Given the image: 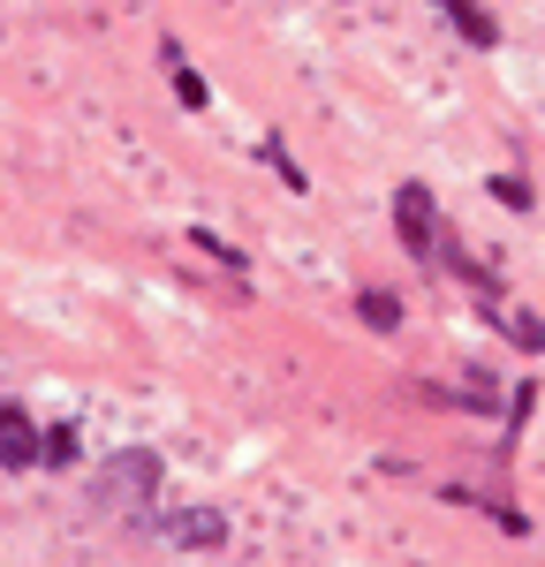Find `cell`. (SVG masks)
Masks as SVG:
<instances>
[{
  "label": "cell",
  "mask_w": 545,
  "mask_h": 567,
  "mask_svg": "<svg viewBox=\"0 0 545 567\" xmlns=\"http://www.w3.org/2000/svg\"><path fill=\"white\" fill-rule=\"evenodd\" d=\"M91 499H99L106 515H144V507L160 499V454H152V446H122L114 462H99Z\"/></svg>",
  "instance_id": "cell-1"
},
{
  "label": "cell",
  "mask_w": 545,
  "mask_h": 567,
  "mask_svg": "<svg viewBox=\"0 0 545 567\" xmlns=\"http://www.w3.org/2000/svg\"><path fill=\"white\" fill-rule=\"evenodd\" d=\"M394 235H402L409 258H440L448 227H440V205H432L424 182H402V189H394Z\"/></svg>",
  "instance_id": "cell-2"
},
{
  "label": "cell",
  "mask_w": 545,
  "mask_h": 567,
  "mask_svg": "<svg viewBox=\"0 0 545 567\" xmlns=\"http://www.w3.org/2000/svg\"><path fill=\"white\" fill-rule=\"evenodd\" d=\"M39 462H45V432L16 401H0V470H39Z\"/></svg>",
  "instance_id": "cell-3"
},
{
  "label": "cell",
  "mask_w": 545,
  "mask_h": 567,
  "mask_svg": "<svg viewBox=\"0 0 545 567\" xmlns=\"http://www.w3.org/2000/svg\"><path fill=\"white\" fill-rule=\"evenodd\" d=\"M440 8H448V23L470 45H500V23H493V8H485V0H440Z\"/></svg>",
  "instance_id": "cell-4"
},
{
  "label": "cell",
  "mask_w": 545,
  "mask_h": 567,
  "mask_svg": "<svg viewBox=\"0 0 545 567\" xmlns=\"http://www.w3.org/2000/svg\"><path fill=\"white\" fill-rule=\"evenodd\" d=\"M160 61H167V76H175V99H182V106H205V99H213V84H205V76L182 61L175 39H160Z\"/></svg>",
  "instance_id": "cell-5"
},
{
  "label": "cell",
  "mask_w": 545,
  "mask_h": 567,
  "mask_svg": "<svg viewBox=\"0 0 545 567\" xmlns=\"http://www.w3.org/2000/svg\"><path fill=\"white\" fill-rule=\"evenodd\" d=\"M160 529H167L175 545H220V537H227V523L213 515V507H197V515H167Z\"/></svg>",
  "instance_id": "cell-6"
},
{
  "label": "cell",
  "mask_w": 545,
  "mask_h": 567,
  "mask_svg": "<svg viewBox=\"0 0 545 567\" xmlns=\"http://www.w3.org/2000/svg\"><path fill=\"white\" fill-rule=\"evenodd\" d=\"M357 318H363V326H379V333H394V326H402V296H394V288H363Z\"/></svg>",
  "instance_id": "cell-7"
},
{
  "label": "cell",
  "mask_w": 545,
  "mask_h": 567,
  "mask_svg": "<svg viewBox=\"0 0 545 567\" xmlns=\"http://www.w3.org/2000/svg\"><path fill=\"white\" fill-rule=\"evenodd\" d=\"M266 159H272V175L288 182V189H311V182H304V167L288 159V144H280V136H266Z\"/></svg>",
  "instance_id": "cell-8"
},
{
  "label": "cell",
  "mask_w": 545,
  "mask_h": 567,
  "mask_svg": "<svg viewBox=\"0 0 545 567\" xmlns=\"http://www.w3.org/2000/svg\"><path fill=\"white\" fill-rule=\"evenodd\" d=\"M493 197H500V205H515V213H531V182H523V175H493Z\"/></svg>",
  "instance_id": "cell-9"
},
{
  "label": "cell",
  "mask_w": 545,
  "mask_h": 567,
  "mask_svg": "<svg viewBox=\"0 0 545 567\" xmlns=\"http://www.w3.org/2000/svg\"><path fill=\"white\" fill-rule=\"evenodd\" d=\"M189 243H197V250H205V258H220V265H235V272H243V250H235V243H220V235H205V227H197V235H189Z\"/></svg>",
  "instance_id": "cell-10"
},
{
  "label": "cell",
  "mask_w": 545,
  "mask_h": 567,
  "mask_svg": "<svg viewBox=\"0 0 545 567\" xmlns=\"http://www.w3.org/2000/svg\"><path fill=\"white\" fill-rule=\"evenodd\" d=\"M507 333H515V349H531V355L545 349V326L531 318V310H515V326H507Z\"/></svg>",
  "instance_id": "cell-11"
},
{
  "label": "cell",
  "mask_w": 545,
  "mask_h": 567,
  "mask_svg": "<svg viewBox=\"0 0 545 567\" xmlns=\"http://www.w3.org/2000/svg\"><path fill=\"white\" fill-rule=\"evenodd\" d=\"M76 462V432H45V470H69Z\"/></svg>",
  "instance_id": "cell-12"
}]
</instances>
